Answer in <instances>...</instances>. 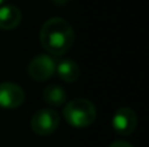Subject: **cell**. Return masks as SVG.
I'll return each instance as SVG.
<instances>
[{
  "label": "cell",
  "mask_w": 149,
  "mask_h": 147,
  "mask_svg": "<svg viewBox=\"0 0 149 147\" xmlns=\"http://www.w3.org/2000/svg\"><path fill=\"white\" fill-rule=\"evenodd\" d=\"M39 39L47 52L63 55L73 46L74 33L68 21L60 17H52L42 25Z\"/></svg>",
  "instance_id": "obj_1"
},
{
  "label": "cell",
  "mask_w": 149,
  "mask_h": 147,
  "mask_svg": "<svg viewBox=\"0 0 149 147\" xmlns=\"http://www.w3.org/2000/svg\"><path fill=\"white\" fill-rule=\"evenodd\" d=\"M63 116L71 126L86 128L94 122L97 117V109L88 99H74L65 104Z\"/></svg>",
  "instance_id": "obj_2"
},
{
  "label": "cell",
  "mask_w": 149,
  "mask_h": 147,
  "mask_svg": "<svg viewBox=\"0 0 149 147\" xmlns=\"http://www.w3.org/2000/svg\"><path fill=\"white\" fill-rule=\"evenodd\" d=\"M60 117L56 111L51 108H42L31 116L30 126L37 135H50L58 129Z\"/></svg>",
  "instance_id": "obj_3"
},
{
  "label": "cell",
  "mask_w": 149,
  "mask_h": 147,
  "mask_svg": "<svg viewBox=\"0 0 149 147\" xmlns=\"http://www.w3.org/2000/svg\"><path fill=\"white\" fill-rule=\"evenodd\" d=\"M28 73L31 80L42 82L51 78L55 73V63L47 55H39L34 57L28 65Z\"/></svg>",
  "instance_id": "obj_4"
},
{
  "label": "cell",
  "mask_w": 149,
  "mask_h": 147,
  "mask_svg": "<svg viewBox=\"0 0 149 147\" xmlns=\"http://www.w3.org/2000/svg\"><path fill=\"white\" fill-rule=\"evenodd\" d=\"M25 102V91L13 82L0 83V107L5 109H15Z\"/></svg>",
  "instance_id": "obj_5"
},
{
  "label": "cell",
  "mask_w": 149,
  "mask_h": 147,
  "mask_svg": "<svg viewBox=\"0 0 149 147\" xmlns=\"http://www.w3.org/2000/svg\"><path fill=\"white\" fill-rule=\"evenodd\" d=\"M113 128L118 134L130 135L135 132L137 125V116L134 109L128 107H122L114 113L113 117Z\"/></svg>",
  "instance_id": "obj_6"
},
{
  "label": "cell",
  "mask_w": 149,
  "mask_h": 147,
  "mask_svg": "<svg viewBox=\"0 0 149 147\" xmlns=\"http://www.w3.org/2000/svg\"><path fill=\"white\" fill-rule=\"evenodd\" d=\"M55 72L62 81L67 83H73L80 77V68L76 61L71 59H63L55 64Z\"/></svg>",
  "instance_id": "obj_7"
},
{
  "label": "cell",
  "mask_w": 149,
  "mask_h": 147,
  "mask_svg": "<svg viewBox=\"0 0 149 147\" xmlns=\"http://www.w3.org/2000/svg\"><path fill=\"white\" fill-rule=\"evenodd\" d=\"M21 21V10L15 5H4L0 8V29L12 30Z\"/></svg>",
  "instance_id": "obj_8"
},
{
  "label": "cell",
  "mask_w": 149,
  "mask_h": 147,
  "mask_svg": "<svg viewBox=\"0 0 149 147\" xmlns=\"http://www.w3.org/2000/svg\"><path fill=\"white\" fill-rule=\"evenodd\" d=\"M43 99L49 106L60 107L67 102V93L60 85L51 83L43 90Z\"/></svg>",
  "instance_id": "obj_9"
},
{
  "label": "cell",
  "mask_w": 149,
  "mask_h": 147,
  "mask_svg": "<svg viewBox=\"0 0 149 147\" xmlns=\"http://www.w3.org/2000/svg\"><path fill=\"white\" fill-rule=\"evenodd\" d=\"M110 147H134L130 142H126V141H115L114 143H111Z\"/></svg>",
  "instance_id": "obj_10"
},
{
  "label": "cell",
  "mask_w": 149,
  "mask_h": 147,
  "mask_svg": "<svg viewBox=\"0 0 149 147\" xmlns=\"http://www.w3.org/2000/svg\"><path fill=\"white\" fill-rule=\"evenodd\" d=\"M51 1L56 5H64V4H67L70 0H51Z\"/></svg>",
  "instance_id": "obj_11"
},
{
  "label": "cell",
  "mask_w": 149,
  "mask_h": 147,
  "mask_svg": "<svg viewBox=\"0 0 149 147\" xmlns=\"http://www.w3.org/2000/svg\"><path fill=\"white\" fill-rule=\"evenodd\" d=\"M4 1H5V0H0V5H1L3 3H4Z\"/></svg>",
  "instance_id": "obj_12"
}]
</instances>
